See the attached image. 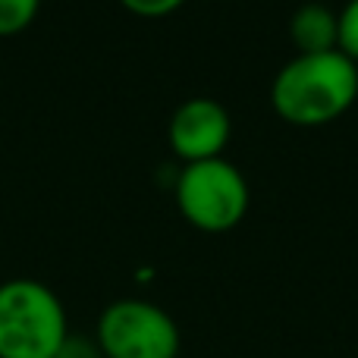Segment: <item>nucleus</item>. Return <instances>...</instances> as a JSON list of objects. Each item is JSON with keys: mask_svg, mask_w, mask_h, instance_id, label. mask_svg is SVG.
Masks as SVG:
<instances>
[{"mask_svg": "<svg viewBox=\"0 0 358 358\" xmlns=\"http://www.w3.org/2000/svg\"><path fill=\"white\" fill-rule=\"evenodd\" d=\"M358 98V63L343 50L299 54L273 76L271 104L292 126H327Z\"/></svg>", "mask_w": 358, "mask_h": 358, "instance_id": "nucleus-1", "label": "nucleus"}, {"mask_svg": "<svg viewBox=\"0 0 358 358\" xmlns=\"http://www.w3.org/2000/svg\"><path fill=\"white\" fill-rule=\"evenodd\" d=\"M69 340L60 299L38 280L0 286V358H57Z\"/></svg>", "mask_w": 358, "mask_h": 358, "instance_id": "nucleus-2", "label": "nucleus"}, {"mask_svg": "<svg viewBox=\"0 0 358 358\" xmlns=\"http://www.w3.org/2000/svg\"><path fill=\"white\" fill-rule=\"evenodd\" d=\"M179 214L204 233H227L239 227L248 210V182L236 164L223 157L185 164L176 179Z\"/></svg>", "mask_w": 358, "mask_h": 358, "instance_id": "nucleus-3", "label": "nucleus"}, {"mask_svg": "<svg viewBox=\"0 0 358 358\" xmlns=\"http://www.w3.org/2000/svg\"><path fill=\"white\" fill-rule=\"evenodd\" d=\"M179 327L155 302L120 299L98 321V349L104 358H179Z\"/></svg>", "mask_w": 358, "mask_h": 358, "instance_id": "nucleus-4", "label": "nucleus"}, {"mask_svg": "<svg viewBox=\"0 0 358 358\" xmlns=\"http://www.w3.org/2000/svg\"><path fill=\"white\" fill-rule=\"evenodd\" d=\"M229 113L214 98H189L170 117V145L185 164L223 157L229 142Z\"/></svg>", "mask_w": 358, "mask_h": 358, "instance_id": "nucleus-5", "label": "nucleus"}, {"mask_svg": "<svg viewBox=\"0 0 358 358\" xmlns=\"http://www.w3.org/2000/svg\"><path fill=\"white\" fill-rule=\"evenodd\" d=\"M336 13L324 3H302L289 19V38L299 54H327L336 50Z\"/></svg>", "mask_w": 358, "mask_h": 358, "instance_id": "nucleus-6", "label": "nucleus"}, {"mask_svg": "<svg viewBox=\"0 0 358 358\" xmlns=\"http://www.w3.org/2000/svg\"><path fill=\"white\" fill-rule=\"evenodd\" d=\"M336 50L349 57V60L358 63V0H349L340 13H336Z\"/></svg>", "mask_w": 358, "mask_h": 358, "instance_id": "nucleus-7", "label": "nucleus"}, {"mask_svg": "<svg viewBox=\"0 0 358 358\" xmlns=\"http://www.w3.org/2000/svg\"><path fill=\"white\" fill-rule=\"evenodd\" d=\"M38 0H0V35H16L35 19Z\"/></svg>", "mask_w": 358, "mask_h": 358, "instance_id": "nucleus-8", "label": "nucleus"}, {"mask_svg": "<svg viewBox=\"0 0 358 358\" xmlns=\"http://www.w3.org/2000/svg\"><path fill=\"white\" fill-rule=\"evenodd\" d=\"M126 10L138 13V16H167L176 6H182L185 0H120Z\"/></svg>", "mask_w": 358, "mask_h": 358, "instance_id": "nucleus-9", "label": "nucleus"}, {"mask_svg": "<svg viewBox=\"0 0 358 358\" xmlns=\"http://www.w3.org/2000/svg\"><path fill=\"white\" fill-rule=\"evenodd\" d=\"M57 358H104L101 355L98 346H92V343L79 340V336H73V340L63 343V349L57 352Z\"/></svg>", "mask_w": 358, "mask_h": 358, "instance_id": "nucleus-10", "label": "nucleus"}]
</instances>
